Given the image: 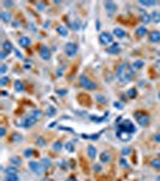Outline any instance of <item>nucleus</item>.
<instances>
[{
	"mask_svg": "<svg viewBox=\"0 0 160 181\" xmlns=\"http://www.w3.org/2000/svg\"><path fill=\"white\" fill-rule=\"evenodd\" d=\"M134 76V69L128 63H122L117 68V79L122 83H129L132 80Z\"/></svg>",
	"mask_w": 160,
	"mask_h": 181,
	"instance_id": "nucleus-1",
	"label": "nucleus"
},
{
	"mask_svg": "<svg viewBox=\"0 0 160 181\" xmlns=\"http://www.w3.org/2000/svg\"><path fill=\"white\" fill-rule=\"evenodd\" d=\"M80 85L84 88V90H96V83L94 81H92L89 77H87L86 75H81L80 76Z\"/></svg>",
	"mask_w": 160,
	"mask_h": 181,
	"instance_id": "nucleus-2",
	"label": "nucleus"
},
{
	"mask_svg": "<svg viewBox=\"0 0 160 181\" xmlns=\"http://www.w3.org/2000/svg\"><path fill=\"white\" fill-rule=\"evenodd\" d=\"M134 116H135V119H136V121H137V123H138L140 126H142V127L148 126V124H149V122H151V117H149V115H147L146 112H142V111H136V112L134 114Z\"/></svg>",
	"mask_w": 160,
	"mask_h": 181,
	"instance_id": "nucleus-3",
	"label": "nucleus"
},
{
	"mask_svg": "<svg viewBox=\"0 0 160 181\" xmlns=\"http://www.w3.org/2000/svg\"><path fill=\"white\" fill-rule=\"evenodd\" d=\"M117 129L125 130V132H128V133H130V134H132V133L136 132V127H135V124H134L130 120H125V121H123L122 123H119V124L117 126Z\"/></svg>",
	"mask_w": 160,
	"mask_h": 181,
	"instance_id": "nucleus-4",
	"label": "nucleus"
},
{
	"mask_svg": "<svg viewBox=\"0 0 160 181\" xmlns=\"http://www.w3.org/2000/svg\"><path fill=\"white\" fill-rule=\"evenodd\" d=\"M29 168L32 169L36 175H42L45 173V170H46V168L42 165L41 162H34V161L29 162Z\"/></svg>",
	"mask_w": 160,
	"mask_h": 181,
	"instance_id": "nucleus-5",
	"label": "nucleus"
},
{
	"mask_svg": "<svg viewBox=\"0 0 160 181\" xmlns=\"http://www.w3.org/2000/svg\"><path fill=\"white\" fill-rule=\"evenodd\" d=\"M99 41H100V44H101L102 46H107V45L112 44L113 36H112V34H110V33H107V31H102V33H100V35H99Z\"/></svg>",
	"mask_w": 160,
	"mask_h": 181,
	"instance_id": "nucleus-6",
	"label": "nucleus"
},
{
	"mask_svg": "<svg viewBox=\"0 0 160 181\" xmlns=\"http://www.w3.org/2000/svg\"><path fill=\"white\" fill-rule=\"evenodd\" d=\"M64 51L67 57H73V56L77 53L78 47H77V45H76L75 42H67V44L65 45Z\"/></svg>",
	"mask_w": 160,
	"mask_h": 181,
	"instance_id": "nucleus-7",
	"label": "nucleus"
},
{
	"mask_svg": "<svg viewBox=\"0 0 160 181\" xmlns=\"http://www.w3.org/2000/svg\"><path fill=\"white\" fill-rule=\"evenodd\" d=\"M35 123H36V120L32 117L30 114H28L27 116H24V119H23V121H22V126L26 127V128L32 127Z\"/></svg>",
	"mask_w": 160,
	"mask_h": 181,
	"instance_id": "nucleus-8",
	"label": "nucleus"
},
{
	"mask_svg": "<svg viewBox=\"0 0 160 181\" xmlns=\"http://www.w3.org/2000/svg\"><path fill=\"white\" fill-rule=\"evenodd\" d=\"M40 57L43 60H48L51 58V51H49V48L47 46L41 45V47H40Z\"/></svg>",
	"mask_w": 160,
	"mask_h": 181,
	"instance_id": "nucleus-9",
	"label": "nucleus"
},
{
	"mask_svg": "<svg viewBox=\"0 0 160 181\" xmlns=\"http://www.w3.org/2000/svg\"><path fill=\"white\" fill-rule=\"evenodd\" d=\"M117 137L122 140V141H129L131 139V134L125 132V130H122V129H117Z\"/></svg>",
	"mask_w": 160,
	"mask_h": 181,
	"instance_id": "nucleus-10",
	"label": "nucleus"
},
{
	"mask_svg": "<svg viewBox=\"0 0 160 181\" xmlns=\"http://www.w3.org/2000/svg\"><path fill=\"white\" fill-rule=\"evenodd\" d=\"M148 39H149V41L153 42V44L160 42V31L159 30H153V31H151Z\"/></svg>",
	"mask_w": 160,
	"mask_h": 181,
	"instance_id": "nucleus-11",
	"label": "nucleus"
},
{
	"mask_svg": "<svg viewBox=\"0 0 160 181\" xmlns=\"http://www.w3.org/2000/svg\"><path fill=\"white\" fill-rule=\"evenodd\" d=\"M104 5H105L106 11H107V12H110V13H113V12H116V11H117V5H116L113 1H106Z\"/></svg>",
	"mask_w": 160,
	"mask_h": 181,
	"instance_id": "nucleus-12",
	"label": "nucleus"
},
{
	"mask_svg": "<svg viewBox=\"0 0 160 181\" xmlns=\"http://www.w3.org/2000/svg\"><path fill=\"white\" fill-rule=\"evenodd\" d=\"M2 51L4 52H6L7 55H10L12 51H13V46H12V42H10L9 40H6V41H4L2 42Z\"/></svg>",
	"mask_w": 160,
	"mask_h": 181,
	"instance_id": "nucleus-13",
	"label": "nucleus"
},
{
	"mask_svg": "<svg viewBox=\"0 0 160 181\" xmlns=\"http://www.w3.org/2000/svg\"><path fill=\"white\" fill-rule=\"evenodd\" d=\"M106 52L110 53V55H118V53L121 52V47H119L118 44H113L111 47L106 48Z\"/></svg>",
	"mask_w": 160,
	"mask_h": 181,
	"instance_id": "nucleus-14",
	"label": "nucleus"
},
{
	"mask_svg": "<svg viewBox=\"0 0 160 181\" xmlns=\"http://www.w3.org/2000/svg\"><path fill=\"white\" fill-rule=\"evenodd\" d=\"M18 44H19V46H22V47H28V46L32 44V40H30V37H28V36H22V37L18 40Z\"/></svg>",
	"mask_w": 160,
	"mask_h": 181,
	"instance_id": "nucleus-15",
	"label": "nucleus"
},
{
	"mask_svg": "<svg viewBox=\"0 0 160 181\" xmlns=\"http://www.w3.org/2000/svg\"><path fill=\"white\" fill-rule=\"evenodd\" d=\"M112 33H113V35H114V36H117V37H119V39H123V37H125V36H127V31H125V30H123L122 28H114Z\"/></svg>",
	"mask_w": 160,
	"mask_h": 181,
	"instance_id": "nucleus-16",
	"label": "nucleus"
},
{
	"mask_svg": "<svg viewBox=\"0 0 160 181\" xmlns=\"http://www.w3.org/2000/svg\"><path fill=\"white\" fill-rule=\"evenodd\" d=\"M56 30H57V33H58L60 36H63V37H66V36L69 35V30H67V28L64 27V26H58V27L56 28Z\"/></svg>",
	"mask_w": 160,
	"mask_h": 181,
	"instance_id": "nucleus-17",
	"label": "nucleus"
},
{
	"mask_svg": "<svg viewBox=\"0 0 160 181\" xmlns=\"http://www.w3.org/2000/svg\"><path fill=\"white\" fill-rule=\"evenodd\" d=\"M29 114H30V115H32V117H34V119H35L36 121L41 120V119L43 117V112H42L41 110H37V109H35V110L30 111Z\"/></svg>",
	"mask_w": 160,
	"mask_h": 181,
	"instance_id": "nucleus-18",
	"label": "nucleus"
},
{
	"mask_svg": "<svg viewBox=\"0 0 160 181\" xmlns=\"http://www.w3.org/2000/svg\"><path fill=\"white\" fill-rule=\"evenodd\" d=\"M136 35L137 36H140V37H143V36H146L147 34H148V29L145 27V26H142V27H138L137 29H136Z\"/></svg>",
	"mask_w": 160,
	"mask_h": 181,
	"instance_id": "nucleus-19",
	"label": "nucleus"
},
{
	"mask_svg": "<svg viewBox=\"0 0 160 181\" xmlns=\"http://www.w3.org/2000/svg\"><path fill=\"white\" fill-rule=\"evenodd\" d=\"M100 161H101L102 163H107V162H110V161H111V154H110L107 151L101 152V154H100Z\"/></svg>",
	"mask_w": 160,
	"mask_h": 181,
	"instance_id": "nucleus-20",
	"label": "nucleus"
},
{
	"mask_svg": "<svg viewBox=\"0 0 160 181\" xmlns=\"http://www.w3.org/2000/svg\"><path fill=\"white\" fill-rule=\"evenodd\" d=\"M0 17H1L2 22H5V23L11 22V13H9V12H6V11H1V12H0Z\"/></svg>",
	"mask_w": 160,
	"mask_h": 181,
	"instance_id": "nucleus-21",
	"label": "nucleus"
},
{
	"mask_svg": "<svg viewBox=\"0 0 160 181\" xmlns=\"http://www.w3.org/2000/svg\"><path fill=\"white\" fill-rule=\"evenodd\" d=\"M13 87H15V90H16V92H23V90H24V85H23V82L19 81V80H16V81H15Z\"/></svg>",
	"mask_w": 160,
	"mask_h": 181,
	"instance_id": "nucleus-22",
	"label": "nucleus"
},
{
	"mask_svg": "<svg viewBox=\"0 0 160 181\" xmlns=\"http://www.w3.org/2000/svg\"><path fill=\"white\" fill-rule=\"evenodd\" d=\"M140 20H141V22H142V23H145V24H148V23L152 21V17H151L148 13H146V12H145V13H143V15L140 17Z\"/></svg>",
	"mask_w": 160,
	"mask_h": 181,
	"instance_id": "nucleus-23",
	"label": "nucleus"
},
{
	"mask_svg": "<svg viewBox=\"0 0 160 181\" xmlns=\"http://www.w3.org/2000/svg\"><path fill=\"white\" fill-rule=\"evenodd\" d=\"M88 156H89V158H92V159H94L96 156V149L93 146V145H89L88 146Z\"/></svg>",
	"mask_w": 160,
	"mask_h": 181,
	"instance_id": "nucleus-24",
	"label": "nucleus"
},
{
	"mask_svg": "<svg viewBox=\"0 0 160 181\" xmlns=\"http://www.w3.org/2000/svg\"><path fill=\"white\" fill-rule=\"evenodd\" d=\"M138 2L142 6H147V7H152V6L155 5V1H153V0H140Z\"/></svg>",
	"mask_w": 160,
	"mask_h": 181,
	"instance_id": "nucleus-25",
	"label": "nucleus"
},
{
	"mask_svg": "<svg viewBox=\"0 0 160 181\" xmlns=\"http://www.w3.org/2000/svg\"><path fill=\"white\" fill-rule=\"evenodd\" d=\"M143 65H145V62L143 60H135L134 64H132V69L134 70H138V69L143 68Z\"/></svg>",
	"mask_w": 160,
	"mask_h": 181,
	"instance_id": "nucleus-26",
	"label": "nucleus"
},
{
	"mask_svg": "<svg viewBox=\"0 0 160 181\" xmlns=\"http://www.w3.org/2000/svg\"><path fill=\"white\" fill-rule=\"evenodd\" d=\"M152 21L154 23H160V12L159 11H153L152 12Z\"/></svg>",
	"mask_w": 160,
	"mask_h": 181,
	"instance_id": "nucleus-27",
	"label": "nucleus"
},
{
	"mask_svg": "<svg viewBox=\"0 0 160 181\" xmlns=\"http://www.w3.org/2000/svg\"><path fill=\"white\" fill-rule=\"evenodd\" d=\"M11 140H12L13 143H19V141L23 140V137H22L19 133H13L12 137H11Z\"/></svg>",
	"mask_w": 160,
	"mask_h": 181,
	"instance_id": "nucleus-28",
	"label": "nucleus"
},
{
	"mask_svg": "<svg viewBox=\"0 0 160 181\" xmlns=\"http://www.w3.org/2000/svg\"><path fill=\"white\" fill-rule=\"evenodd\" d=\"M10 162H11L13 165H16V167L22 164V159H21L19 157H17V156H13V157H11V158H10Z\"/></svg>",
	"mask_w": 160,
	"mask_h": 181,
	"instance_id": "nucleus-29",
	"label": "nucleus"
},
{
	"mask_svg": "<svg viewBox=\"0 0 160 181\" xmlns=\"http://www.w3.org/2000/svg\"><path fill=\"white\" fill-rule=\"evenodd\" d=\"M17 173H18V170H17L16 167H9L6 169V174L7 175H17Z\"/></svg>",
	"mask_w": 160,
	"mask_h": 181,
	"instance_id": "nucleus-30",
	"label": "nucleus"
},
{
	"mask_svg": "<svg viewBox=\"0 0 160 181\" xmlns=\"http://www.w3.org/2000/svg\"><path fill=\"white\" fill-rule=\"evenodd\" d=\"M46 112H47V114H46L47 116H49V117H53V116L56 115V112H57V111H56V109H54L53 106H48Z\"/></svg>",
	"mask_w": 160,
	"mask_h": 181,
	"instance_id": "nucleus-31",
	"label": "nucleus"
},
{
	"mask_svg": "<svg viewBox=\"0 0 160 181\" xmlns=\"http://www.w3.org/2000/svg\"><path fill=\"white\" fill-rule=\"evenodd\" d=\"M41 163H42V165H43L46 169H48V168L51 167V159H49V158H42Z\"/></svg>",
	"mask_w": 160,
	"mask_h": 181,
	"instance_id": "nucleus-32",
	"label": "nucleus"
},
{
	"mask_svg": "<svg viewBox=\"0 0 160 181\" xmlns=\"http://www.w3.org/2000/svg\"><path fill=\"white\" fill-rule=\"evenodd\" d=\"M65 149H66L67 152H73L75 151V146H73V144L71 141H69V143L65 144Z\"/></svg>",
	"mask_w": 160,
	"mask_h": 181,
	"instance_id": "nucleus-33",
	"label": "nucleus"
},
{
	"mask_svg": "<svg viewBox=\"0 0 160 181\" xmlns=\"http://www.w3.org/2000/svg\"><path fill=\"white\" fill-rule=\"evenodd\" d=\"M62 147H63V144H62L60 141H57V143H54V144H53V150L56 151V152L60 151L62 150Z\"/></svg>",
	"mask_w": 160,
	"mask_h": 181,
	"instance_id": "nucleus-34",
	"label": "nucleus"
},
{
	"mask_svg": "<svg viewBox=\"0 0 160 181\" xmlns=\"http://www.w3.org/2000/svg\"><path fill=\"white\" fill-rule=\"evenodd\" d=\"M128 97L129 98H135L136 95H137V90H135V88H130V90H128Z\"/></svg>",
	"mask_w": 160,
	"mask_h": 181,
	"instance_id": "nucleus-35",
	"label": "nucleus"
},
{
	"mask_svg": "<svg viewBox=\"0 0 160 181\" xmlns=\"http://www.w3.org/2000/svg\"><path fill=\"white\" fill-rule=\"evenodd\" d=\"M9 82H10V79H9V77L1 76V79H0V86H6Z\"/></svg>",
	"mask_w": 160,
	"mask_h": 181,
	"instance_id": "nucleus-36",
	"label": "nucleus"
},
{
	"mask_svg": "<svg viewBox=\"0 0 160 181\" xmlns=\"http://www.w3.org/2000/svg\"><path fill=\"white\" fill-rule=\"evenodd\" d=\"M151 165L153 168H155V169H160V159H153L151 162Z\"/></svg>",
	"mask_w": 160,
	"mask_h": 181,
	"instance_id": "nucleus-37",
	"label": "nucleus"
},
{
	"mask_svg": "<svg viewBox=\"0 0 160 181\" xmlns=\"http://www.w3.org/2000/svg\"><path fill=\"white\" fill-rule=\"evenodd\" d=\"M36 145H39V146H46V141H45V139L43 138H37L36 139Z\"/></svg>",
	"mask_w": 160,
	"mask_h": 181,
	"instance_id": "nucleus-38",
	"label": "nucleus"
},
{
	"mask_svg": "<svg viewBox=\"0 0 160 181\" xmlns=\"http://www.w3.org/2000/svg\"><path fill=\"white\" fill-rule=\"evenodd\" d=\"M5 181H19L17 175H7L5 178Z\"/></svg>",
	"mask_w": 160,
	"mask_h": 181,
	"instance_id": "nucleus-39",
	"label": "nucleus"
},
{
	"mask_svg": "<svg viewBox=\"0 0 160 181\" xmlns=\"http://www.w3.org/2000/svg\"><path fill=\"white\" fill-rule=\"evenodd\" d=\"M32 152H34V150H32V149H27V150L24 151V157H27V158L32 157Z\"/></svg>",
	"mask_w": 160,
	"mask_h": 181,
	"instance_id": "nucleus-40",
	"label": "nucleus"
},
{
	"mask_svg": "<svg viewBox=\"0 0 160 181\" xmlns=\"http://www.w3.org/2000/svg\"><path fill=\"white\" fill-rule=\"evenodd\" d=\"M130 153H131V149H130V147H124V149L122 150V154H123V156H128Z\"/></svg>",
	"mask_w": 160,
	"mask_h": 181,
	"instance_id": "nucleus-41",
	"label": "nucleus"
},
{
	"mask_svg": "<svg viewBox=\"0 0 160 181\" xmlns=\"http://www.w3.org/2000/svg\"><path fill=\"white\" fill-rule=\"evenodd\" d=\"M71 29H73V30H78V29H80V22H78V21H75V22L72 23V27H71Z\"/></svg>",
	"mask_w": 160,
	"mask_h": 181,
	"instance_id": "nucleus-42",
	"label": "nucleus"
},
{
	"mask_svg": "<svg viewBox=\"0 0 160 181\" xmlns=\"http://www.w3.org/2000/svg\"><path fill=\"white\" fill-rule=\"evenodd\" d=\"M121 165L123 167V168H129V163L127 159H124V158H122L121 159Z\"/></svg>",
	"mask_w": 160,
	"mask_h": 181,
	"instance_id": "nucleus-43",
	"label": "nucleus"
},
{
	"mask_svg": "<svg viewBox=\"0 0 160 181\" xmlns=\"http://www.w3.org/2000/svg\"><path fill=\"white\" fill-rule=\"evenodd\" d=\"M6 70H7V66L2 64V65H1V69H0V74H1V75H5V73H6Z\"/></svg>",
	"mask_w": 160,
	"mask_h": 181,
	"instance_id": "nucleus-44",
	"label": "nucleus"
},
{
	"mask_svg": "<svg viewBox=\"0 0 160 181\" xmlns=\"http://www.w3.org/2000/svg\"><path fill=\"white\" fill-rule=\"evenodd\" d=\"M43 9H45V4L43 2H39L37 4V10L39 11H43Z\"/></svg>",
	"mask_w": 160,
	"mask_h": 181,
	"instance_id": "nucleus-45",
	"label": "nucleus"
},
{
	"mask_svg": "<svg viewBox=\"0 0 160 181\" xmlns=\"http://www.w3.org/2000/svg\"><path fill=\"white\" fill-rule=\"evenodd\" d=\"M66 93H67L66 90H57V94H59V95H65Z\"/></svg>",
	"mask_w": 160,
	"mask_h": 181,
	"instance_id": "nucleus-46",
	"label": "nucleus"
},
{
	"mask_svg": "<svg viewBox=\"0 0 160 181\" xmlns=\"http://www.w3.org/2000/svg\"><path fill=\"white\" fill-rule=\"evenodd\" d=\"M5 134H6V129L4 127H1L0 128V137H5Z\"/></svg>",
	"mask_w": 160,
	"mask_h": 181,
	"instance_id": "nucleus-47",
	"label": "nucleus"
},
{
	"mask_svg": "<svg viewBox=\"0 0 160 181\" xmlns=\"http://www.w3.org/2000/svg\"><path fill=\"white\" fill-rule=\"evenodd\" d=\"M6 57H7V53L4 52V51H1V53H0V58L4 60V59H6Z\"/></svg>",
	"mask_w": 160,
	"mask_h": 181,
	"instance_id": "nucleus-48",
	"label": "nucleus"
},
{
	"mask_svg": "<svg viewBox=\"0 0 160 181\" xmlns=\"http://www.w3.org/2000/svg\"><path fill=\"white\" fill-rule=\"evenodd\" d=\"M154 141H157V143H160V133H157V134L154 135Z\"/></svg>",
	"mask_w": 160,
	"mask_h": 181,
	"instance_id": "nucleus-49",
	"label": "nucleus"
},
{
	"mask_svg": "<svg viewBox=\"0 0 160 181\" xmlns=\"http://www.w3.org/2000/svg\"><path fill=\"white\" fill-rule=\"evenodd\" d=\"M2 4H4V6H12L13 5V1H4Z\"/></svg>",
	"mask_w": 160,
	"mask_h": 181,
	"instance_id": "nucleus-50",
	"label": "nucleus"
},
{
	"mask_svg": "<svg viewBox=\"0 0 160 181\" xmlns=\"http://www.w3.org/2000/svg\"><path fill=\"white\" fill-rule=\"evenodd\" d=\"M15 52H16V56H17V58H19V59H22V58H23V57H22V53H21L19 51H17V50H16Z\"/></svg>",
	"mask_w": 160,
	"mask_h": 181,
	"instance_id": "nucleus-51",
	"label": "nucleus"
},
{
	"mask_svg": "<svg viewBox=\"0 0 160 181\" xmlns=\"http://www.w3.org/2000/svg\"><path fill=\"white\" fill-rule=\"evenodd\" d=\"M59 129H64V130H69V132H73V129H71V128H66V127H59Z\"/></svg>",
	"mask_w": 160,
	"mask_h": 181,
	"instance_id": "nucleus-52",
	"label": "nucleus"
},
{
	"mask_svg": "<svg viewBox=\"0 0 160 181\" xmlns=\"http://www.w3.org/2000/svg\"><path fill=\"white\" fill-rule=\"evenodd\" d=\"M93 169H94V172H99L101 168H100V165H94V167H93Z\"/></svg>",
	"mask_w": 160,
	"mask_h": 181,
	"instance_id": "nucleus-53",
	"label": "nucleus"
},
{
	"mask_svg": "<svg viewBox=\"0 0 160 181\" xmlns=\"http://www.w3.org/2000/svg\"><path fill=\"white\" fill-rule=\"evenodd\" d=\"M114 108H118V109H122L123 106H122V105H119V103H114Z\"/></svg>",
	"mask_w": 160,
	"mask_h": 181,
	"instance_id": "nucleus-54",
	"label": "nucleus"
},
{
	"mask_svg": "<svg viewBox=\"0 0 160 181\" xmlns=\"http://www.w3.org/2000/svg\"><path fill=\"white\" fill-rule=\"evenodd\" d=\"M66 181H77V179H76V178H73V176H71V178H69Z\"/></svg>",
	"mask_w": 160,
	"mask_h": 181,
	"instance_id": "nucleus-55",
	"label": "nucleus"
},
{
	"mask_svg": "<svg viewBox=\"0 0 160 181\" xmlns=\"http://www.w3.org/2000/svg\"><path fill=\"white\" fill-rule=\"evenodd\" d=\"M1 95H4V97H6V95H7V93H6V92H1Z\"/></svg>",
	"mask_w": 160,
	"mask_h": 181,
	"instance_id": "nucleus-56",
	"label": "nucleus"
},
{
	"mask_svg": "<svg viewBox=\"0 0 160 181\" xmlns=\"http://www.w3.org/2000/svg\"><path fill=\"white\" fill-rule=\"evenodd\" d=\"M42 181H52V180H51V179H43Z\"/></svg>",
	"mask_w": 160,
	"mask_h": 181,
	"instance_id": "nucleus-57",
	"label": "nucleus"
},
{
	"mask_svg": "<svg viewBox=\"0 0 160 181\" xmlns=\"http://www.w3.org/2000/svg\"><path fill=\"white\" fill-rule=\"evenodd\" d=\"M157 181H160V175L159 176H157Z\"/></svg>",
	"mask_w": 160,
	"mask_h": 181,
	"instance_id": "nucleus-58",
	"label": "nucleus"
},
{
	"mask_svg": "<svg viewBox=\"0 0 160 181\" xmlns=\"http://www.w3.org/2000/svg\"><path fill=\"white\" fill-rule=\"evenodd\" d=\"M158 97H159V99H160V92H159V94H158Z\"/></svg>",
	"mask_w": 160,
	"mask_h": 181,
	"instance_id": "nucleus-59",
	"label": "nucleus"
},
{
	"mask_svg": "<svg viewBox=\"0 0 160 181\" xmlns=\"http://www.w3.org/2000/svg\"><path fill=\"white\" fill-rule=\"evenodd\" d=\"M159 133H160V127H159Z\"/></svg>",
	"mask_w": 160,
	"mask_h": 181,
	"instance_id": "nucleus-60",
	"label": "nucleus"
}]
</instances>
